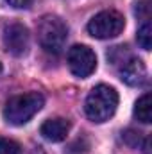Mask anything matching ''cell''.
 Listing matches in <instances>:
<instances>
[{"instance_id":"6da1fadb","label":"cell","mask_w":152,"mask_h":154,"mask_svg":"<svg viewBox=\"0 0 152 154\" xmlns=\"http://www.w3.org/2000/svg\"><path fill=\"white\" fill-rule=\"evenodd\" d=\"M116 106H118L116 90L108 84H99L88 93L86 102H84V111L91 122L102 124L114 115Z\"/></svg>"},{"instance_id":"7a4b0ae2","label":"cell","mask_w":152,"mask_h":154,"mask_svg":"<svg viewBox=\"0 0 152 154\" xmlns=\"http://www.w3.org/2000/svg\"><path fill=\"white\" fill-rule=\"evenodd\" d=\"M45 104V97L38 91L16 95L7 100L4 108V118L13 125H23L38 113Z\"/></svg>"},{"instance_id":"3957f363","label":"cell","mask_w":152,"mask_h":154,"mask_svg":"<svg viewBox=\"0 0 152 154\" xmlns=\"http://www.w3.org/2000/svg\"><path fill=\"white\" fill-rule=\"evenodd\" d=\"M38 41L39 45L50 52V54H61L65 48V43L68 38V27L66 23L54 14H47L38 22Z\"/></svg>"},{"instance_id":"277c9868","label":"cell","mask_w":152,"mask_h":154,"mask_svg":"<svg viewBox=\"0 0 152 154\" xmlns=\"http://www.w3.org/2000/svg\"><path fill=\"white\" fill-rule=\"evenodd\" d=\"M123 29H125V18L122 13L114 9H106L97 13L88 23V32L97 39L116 38Z\"/></svg>"},{"instance_id":"5b68a950","label":"cell","mask_w":152,"mask_h":154,"mask_svg":"<svg viewBox=\"0 0 152 154\" xmlns=\"http://www.w3.org/2000/svg\"><path fill=\"white\" fill-rule=\"evenodd\" d=\"M66 61H68L70 72L75 77H79V79L90 77L95 72V68H97V56L86 45H75V47H72L68 50Z\"/></svg>"},{"instance_id":"8992f818","label":"cell","mask_w":152,"mask_h":154,"mask_svg":"<svg viewBox=\"0 0 152 154\" xmlns=\"http://www.w3.org/2000/svg\"><path fill=\"white\" fill-rule=\"evenodd\" d=\"M29 29L20 23V22H11V23H5L4 27V32H2V41H4V48L14 56V57H20L23 54H27L29 50Z\"/></svg>"},{"instance_id":"52a82bcc","label":"cell","mask_w":152,"mask_h":154,"mask_svg":"<svg viewBox=\"0 0 152 154\" xmlns=\"http://www.w3.org/2000/svg\"><path fill=\"white\" fill-rule=\"evenodd\" d=\"M120 79L127 84V86H143L147 82V66L141 59L138 57H127L122 63L120 68Z\"/></svg>"},{"instance_id":"ba28073f","label":"cell","mask_w":152,"mask_h":154,"mask_svg":"<svg viewBox=\"0 0 152 154\" xmlns=\"http://www.w3.org/2000/svg\"><path fill=\"white\" fill-rule=\"evenodd\" d=\"M70 131V122L66 118H50L41 124V136L48 142H63Z\"/></svg>"},{"instance_id":"9c48e42d","label":"cell","mask_w":152,"mask_h":154,"mask_svg":"<svg viewBox=\"0 0 152 154\" xmlns=\"http://www.w3.org/2000/svg\"><path fill=\"white\" fill-rule=\"evenodd\" d=\"M134 116H136L141 124H149L152 120V97H150V93H145L143 97H140V99L136 100Z\"/></svg>"},{"instance_id":"30bf717a","label":"cell","mask_w":152,"mask_h":154,"mask_svg":"<svg viewBox=\"0 0 152 154\" xmlns=\"http://www.w3.org/2000/svg\"><path fill=\"white\" fill-rule=\"evenodd\" d=\"M138 45L143 50H150L152 47V29L149 22H143V25L138 29Z\"/></svg>"},{"instance_id":"8fae6325","label":"cell","mask_w":152,"mask_h":154,"mask_svg":"<svg viewBox=\"0 0 152 154\" xmlns=\"http://www.w3.org/2000/svg\"><path fill=\"white\" fill-rule=\"evenodd\" d=\"M122 138H123V142H125L129 147H132V149H138V147L141 145V142H143L141 133H138V131H134V129L123 131V133H122Z\"/></svg>"},{"instance_id":"7c38bea8","label":"cell","mask_w":152,"mask_h":154,"mask_svg":"<svg viewBox=\"0 0 152 154\" xmlns=\"http://www.w3.org/2000/svg\"><path fill=\"white\" fill-rule=\"evenodd\" d=\"M0 154H22V147L14 140L0 138Z\"/></svg>"},{"instance_id":"4fadbf2b","label":"cell","mask_w":152,"mask_h":154,"mask_svg":"<svg viewBox=\"0 0 152 154\" xmlns=\"http://www.w3.org/2000/svg\"><path fill=\"white\" fill-rule=\"evenodd\" d=\"M149 14H150V5L149 0H141L136 4V16L143 18V22H149Z\"/></svg>"},{"instance_id":"5bb4252c","label":"cell","mask_w":152,"mask_h":154,"mask_svg":"<svg viewBox=\"0 0 152 154\" xmlns=\"http://www.w3.org/2000/svg\"><path fill=\"white\" fill-rule=\"evenodd\" d=\"M5 2L13 7H27L31 4V0H5Z\"/></svg>"},{"instance_id":"9a60e30c","label":"cell","mask_w":152,"mask_h":154,"mask_svg":"<svg viewBox=\"0 0 152 154\" xmlns=\"http://www.w3.org/2000/svg\"><path fill=\"white\" fill-rule=\"evenodd\" d=\"M0 72H2V63H0Z\"/></svg>"}]
</instances>
